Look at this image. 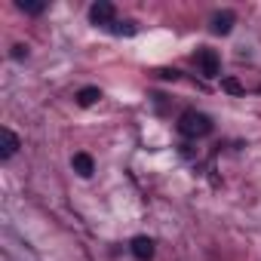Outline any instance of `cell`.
Masks as SVG:
<instances>
[{
  "mask_svg": "<svg viewBox=\"0 0 261 261\" xmlns=\"http://www.w3.org/2000/svg\"><path fill=\"white\" fill-rule=\"evenodd\" d=\"M111 31H114L117 37H133V34H136V22H114Z\"/></svg>",
  "mask_w": 261,
  "mask_h": 261,
  "instance_id": "cell-9",
  "label": "cell"
},
{
  "mask_svg": "<svg viewBox=\"0 0 261 261\" xmlns=\"http://www.w3.org/2000/svg\"><path fill=\"white\" fill-rule=\"evenodd\" d=\"M160 77L163 80H178V71L175 68H166V71H160Z\"/></svg>",
  "mask_w": 261,
  "mask_h": 261,
  "instance_id": "cell-13",
  "label": "cell"
},
{
  "mask_svg": "<svg viewBox=\"0 0 261 261\" xmlns=\"http://www.w3.org/2000/svg\"><path fill=\"white\" fill-rule=\"evenodd\" d=\"M13 59H16V62L28 59V46H25V43H16V46H13Z\"/></svg>",
  "mask_w": 261,
  "mask_h": 261,
  "instance_id": "cell-12",
  "label": "cell"
},
{
  "mask_svg": "<svg viewBox=\"0 0 261 261\" xmlns=\"http://www.w3.org/2000/svg\"><path fill=\"white\" fill-rule=\"evenodd\" d=\"M98 98H101L98 86H83V89L77 92V105H80V108H89V105H95Z\"/></svg>",
  "mask_w": 261,
  "mask_h": 261,
  "instance_id": "cell-8",
  "label": "cell"
},
{
  "mask_svg": "<svg viewBox=\"0 0 261 261\" xmlns=\"http://www.w3.org/2000/svg\"><path fill=\"white\" fill-rule=\"evenodd\" d=\"M19 10L22 13H31V16H40L46 10V4H37V0H19Z\"/></svg>",
  "mask_w": 261,
  "mask_h": 261,
  "instance_id": "cell-10",
  "label": "cell"
},
{
  "mask_svg": "<svg viewBox=\"0 0 261 261\" xmlns=\"http://www.w3.org/2000/svg\"><path fill=\"white\" fill-rule=\"evenodd\" d=\"M114 16H117V10H114V4H108V0H98V4H92L89 7V22L92 25H114Z\"/></svg>",
  "mask_w": 261,
  "mask_h": 261,
  "instance_id": "cell-3",
  "label": "cell"
},
{
  "mask_svg": "<svg viewBox=\"0 0 261 261\" xmlns=\"http://www.w3.org/2000/svg\"><path fill=\"white\" fill-rule=\"evenodd\" d=\"M71 166H74V172L83 175V178H89V175L95 172V160H92L89 154H74V157H71Z\"/></svg>",
  "mask_w": 261,
  "mask_h": 261,
  "instance_id": "cell-6",
  "label": "cell"
},
{
  "mask_svg": "<svg viewBox=\"0 0 261 261\" xmlns=\"http://www.w3.org/2000/svg\"><path fill=\"white\" fill-rule=\"evenodd\" d=\"M233 22H237V16H233L230 10L215 13V16H212V34H230V31H233Z\"/></svg>",
  "mask_w": 261,
  "mask_h": 261,
  "instance_id": "cell-5",
  "label": "cell"
},
{
  "mask_svg": "<svg viewBox=\"0 0 261 261\" xmlns=\"http://www.w3.org/2000/svg\"><path fill=\"white\" fill-rule=\"evenodd\" d=\"M0 136H4V148H0V157L10 160V157L19 151V136L13 133V129H0Z\"/></svg>",
  "mask_w": 261,
  "mask_h": 261,
  "instance_id": "cell-7",
  "label": "cell"
},
{
  "mask_svg": "<svg viewBox=\"0 0 261 261\" xmlns=\"http://www.w3.org/2000/svg\"><path fill=\"white\" fill-rule=\"evenodd\" d=\"M178 133L188 136V139H200V136H209L212 133V120L200 111H185L178 117Z\"/></svg>",
  "mask_w": 261,
  "mask_h": 261,
  "instance_id": "cell-1",
  "label": "cell"
},
{
  "mask_svg": "<svg viewBox=\"0 0 261 261\" xmlns=\"http://www.w3.org/2000/svg\"><path fill=\"white\" fill-rule=\"evenodd\" d=\"M194 62H197V68H200L203 77H218V71H221V59H218V53L209 49V46H200V49L194 53Z\"/></svg>",
  "mask_w": 261,
  "mask_h": 261,
  "instance_id": "cell-2",
  "label": "cell"
},
{
  "mask_svg": "<svg viewBox=\"0 0 261 261\" xmlns=\"http://www.w3.org/2000/svg\"><path fill=\"white\" fill-rule=\"evenodd\" d=\"M221 89L230 92V95H240V92H243V83H240L237 77H224V80H221Z\"/></svg>",
  "mask_w": 261,
  "mask_h": 261,
  "instance_id": "cell-11",
  "label": "cell"
},
{
  "mask_svg": "<svg viewBox=\"0 0 261 261\" xmlns=\"http://www.w3.org/2000/svg\"><path fill=\"white\" fill-rule=\"evenodd\" d=\"M129 249H133V255L139 261H151L154 258V240L151 237H136L133 243H129Z\"/></svg>",
  "mask_w": 261,
  "mask_h": 261,
  "instance_id": "cell-4",
  "label": "cell"
}]
</instances>
